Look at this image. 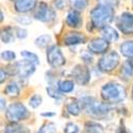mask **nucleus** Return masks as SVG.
Listing matches in <instances>:
<instances>
[{"mask_svg":"<svg viewBox=\"0 0 133 133\" xmlns=\"http://www.w3.org/2000/svg\"><path fill=\"white\" fill-rule=\"evenodd\" d=\"M114 8L103 3H99L94 9H92L90 12L91 25L94 28L100 30L112 23L114 20Z\"/></svg>","mask_w":133,"mask_h":133,"instance_id":"obj_1","label":"nucleus"},{"mask_svg":"<svg viewBox=\"0 0 133 133\" xmlns=\"http://www.w3.org/2000/svg\"><path fill=\"white\" fill-rule=\"evenodd\" d=\"M100 95L105 103H119L127 97L126 88L116 82H108L102 85Z\"/></svg>","mask_w":133,"mask_h":133,"instance_id":"obj_2","label":"nucleus"},{"mask_svg":"<svg viewBox=\"0 0 133 133\" xmlns=\"http://www.w3.org/2000/svg\"><path fill=\"white\" fill-rule=\"evenodd\" d=\"M79 102L81 104V108L85 112L95 118H100L104 115H107L110 112V105L109 103L99 102L92 96H84L79 99Z\"/></svg>","mask_w":133,"mask_h":133,"instance_id":"obj_3","label":"nucleus"},{"mask_svg":"<svg viewBox=\"0 0 133 133\" xmlns=\"http://www.w3.org/2000/svg\"><path fill=\"white\" fill-rule=\"evenodd\" d=\"M120 62V55L117 51L111 50L107 53H104L102 57L98 60L97 62V67L98 69L102 72H111L113 71Z\"/></svg>","mask_w":133,"mask_h":133,"instance_id":"obj_4","label":"nucleus"},{"mask_svg":"<svg viewBox=\"0 0 133 133\" xmlns=\"http://www.w3.org/2000/svg\"><path fill=\"white\" fill-rule=\"evenodd\" d=\"M30 116L28 109L19 101L12 102L5 111V117L10 123H18V121L25 120Z\"/></svg>","mask_w":133,"mask_h":133,"instance_id":"obj_5","label":"nucleus"},{"mask_svg":"<svg viewBox=\"0 0 133 133\" xmlns=\"http://www.w3.org/2000/svg\"><path fill=\"white\" fill-rule=\"evenodd\" d=\"M46 59L52 68H61L66 63L65 55L63 54L61 48L57 45H50L46 48Z\"/></svg>","mask_w":133,"mask_h":133,"instance_id":"obj_6","label":"nucleus"},{"mask_svg":"<svg viewBox=\"0 0 133 133\" xmlns=\"http://www.w3.org/2000/svg\"><path fill=\"white\" fill-rule=\"evenodd\" d=\"M12 68L11 74H13L15 76H17L19 79H27L29 77H31L35 71V67L36 65H34L33 63L27 61V60H21L18 62H15L14 65L10 66Z\"/></svg>","mask_w":133,"mask_h":133,"instance_id":"obj_7","label":"nucleus"},{"mask_svg":"<svg viewBox=\"0 0 133 133\" xmlns=\"http://www.w3.org/2000/svg\"><path fill=\"white\" fill-rule=\"evenodd\" d=\"M116 28L125 35H133V14L130 12L121 13L115 19Z\"/></svg>","mask_w":133,"mask_h":133,"instance_id":"obj_8","label":"nucleus"},{"mask_svg":"<svg viewBox=\"0 0 133 133\" xmlns=\"http://www.w3.org/2000/svg\"><path fill=\"white\" fill-rule=\"evenodd\" d=\"M55 11L53 9H51L46 2H39L34 11V19L42 21V23H50L52 21L55 17Z\"/></svg>","mask_w":133,"mask_h":133,"instance_id":"obj_9","label":"nucleus"},{"mask_svg":"<svg viewBox=\"0 0 133 133\" xmlns=\"http://www.w3.org/2000/svg\"><path fill=\"white\" fill-rule=\"evenodd\" d=\"M71 77L74 81L79 85H86L91 80V71L86 65L78 64L71 70Z\"/></svg>","mask_w":133,"mask_h":133,"instance_id":"obj_10","label":"nucleus"},{"mask_svg":"<svg viewBox=\"0 0 133 133\" xmlns=\"http://www.w3.org/2000/svg\"><path fill=\"white\" fill-rule=\"evenodd\" d=\"M110 42L104 37H94L87 44V49L93 54H104L108 52Z\"/></svg>","mask_w":133,"mask_h":133,"instance_id":"obj_11","label":"nucleus"},{"mask_svg":"<svg viewBox=\"0 0 133 133\" xmlns=\"http://www.w3.org/2000/svg\"><path fill=\"white\" fill-rule=\"evenodd\" d=\"M87 42V38L85 36V34L81 32H68L66 33L65 36L63 37V43L65 46L68 47H74V46H78V45H83Z\"/></svg>","mask_w":133,"mask_h":133,"instance_id":"obj_12","label":"nucleus"},{"mask_svg":"<svg viewBox=\"0 0 133 133\" xmlns=\"http://www.w3.org/2000/svg\"><path fill=\"white\" fill-rule=\"evenodd\" d=\"M12 2L14 4V10L17 13L26 14L36 9L38 0H12Z\"/></svg>","mask_w":133,"mask_h":133,"instance_id":"obj_13","label":"nucleus"},{"mask_svg":"<svg viewBox=\"0 0 133 133\" xmlns=\"http://www.w3.org/2000/svg\"><path fill=\"white\" fill-rule=\"evenodd\" d=\"M65 23L69 28L72 29H78L82 26V16L79 11L71 10L67 13L65 18Z\"/></svg>","mask_w":133,"mask_h":133,"instance_id":"obj_14","label":"nucleus"},{"mask_svg":"<svg viewBox=\"0 0 133 133\" xmlns=\"http://www.w3.org/2000/svg\"><path fill=\"white\" fill-rule=\"evenodd\" d=\"M120 77L123 80L129 81L133 78V59H127L120 68Z\"/></svg>","mask_w":133,"mask_h":133,"instance_id":"obj_15","label":"nucleus"},{"mask_svg":"<svg viewBox=\"0 0 133 133\" xmlns=\"http://www.w3.org/2000/svg\"><path fill=\"white\" fill-rule=\"evenodd\" d=\"M101 31H102V37H104L110 43H115L119 39V34L117 30L112 26L110 25L105 26L103 29H101Z\"/></svg>","mask_w":133,"mask_h":133,"instance_id":"obj_16","label":"nucleus"},{"mask_svg":"<svg viewBox=\"0 0 133 133\" xmlns=\"http://www.w3.org/2000/svg\"><path fill=\"white\" fill-rule=\"evenodd\" d=\"M75 81L70 79H63L58 81V88L62 94H68L75 90Z\"/></svg>","mask_w":133,"mask_h":133,"instance_id":"obj_17","label":"nucleus"},{"mask_svg":"<svg viewBox=\"0 0 133 133\" xmlns=\"http://www.w3.org/2000/svg\"><path fill=\"white\" fill-rule=\"evenodd\" d=\"M120 54L127 59H133V41H125L119 46Z\"/></svg>","mask_w":133,"mask_h":133,"instance_id":"obj_18","label":"nucleus"},{"mask_svg":"<svg viewBox=\"0 0 133 133\" xmlns=\"http://www.w3.org/2000/svg\"><path fill=\"white\" fill-rule=\"evenodd\" d=\"M16 33L12 27H5L1 30V42L3 44H11L15 41Z\"/></svg>","mask_w":133,"mask_h":133,"instance_id":"obj_19","label":"nucleus"},{"mask_svg":"<svg viewBox=\"0 0 133 133\" xmlns=\"http://www.w3.org/2000/svg\"><path fill=\"white\" fill-rule=\"evenodd\" d=\"M81 110H82V108H81L79 100H76V99H72V100H70L67 104H66V111L72 116L80 115Z\"/></svg>","mask_w":133,"mask_h":133,"instance_id":"obj_20","label":"nucleus"},{"mask_svg":"<svg viewBox=\"0 0 133 133\" xmlns=\"http://www.w3.org/2000/svg\"><path fill=\"white\" fill-rule=\"evenodd\" d=\"M52 38L49 34H43L39 35L38 37L35 38L34 41V45L39 48V49H44V48H48L50 46V43H51Z\"/></svg>","mask_w":133,"mask_h":133,"instance_id":"obj_21","label":"nucleus"},{"mask_svg":"<svg viewBox=\"0 0 133 133\" xmlns=\"http://www.w3.org/2000/svg\"><path fill=\"white\" fill-rule=\"evenodd\" d=\"M4 93L11 97H18L20 95V87L16 81H11L4 88Z\"/></svg>","mask_w":133,"mask_h":133,"instance_id":"obj_22","label":"nucleus"},{"mask_svg":"<svg viewBox=\"0 0 133 133\" xmlns=\"http://www.w3.org/2000/svg\"><path fill=\"white\" fill-rule=\"evenodd\" d=\"M4 133H29V130L18 123H10L5 127Z\"/></svg>","mask_w":133,"mask_h":133,"instance_id":"obj_23","label":"nucleus"},{"mask_svg":"<svg viewBox=\"0 0 133 133\" xmlns=\"http://www.w3.org/2000/svg\"><path fill=\"white\" fill-rule=\"evenodd\" d=\"M20 55L25 60L33 63L34 65H39V58H38V55L35 54L34 52L29 51V50H23V51H20Z\"/></svg>","mask_w":133,"mask_h":133,"instance_id":"obj_24","label":"nucleus"},{"mask_svg":"<svg viewBox=\"0 0 133 133\" xmlns=\"http://www.w3.org/2000/svg\"><path fill=\"white\" fill-rule=\"evenodd\" d=\"M86 133H103V128L95 121H87L85 124Z\"/></svg>","mask_w":133,"mask_h":133,"instance_id":"obj_25","label":"nucleus"},{"mask_svg":"<svg viewBox=\"0 0 133 133\" xmlns=\"http://www.w3.org/2000/svg\"><path fill=\"white\" fill-rule=\"evenodd\" d=\"M72 10H76V11H84L87 5H88V1L87 0H68Z\"/></svg>","mask_w":133,"mask_h":133,"instance_id":"obj_26","label":"nucleus"},{"mask_svg":"<svg viewBox=\"0 0 133 133\" xmlns=\"http://www.w3.org/2000/svg\"><path fill=\"white\" fill-rule=\"evenodd\" d=\"M46 92L53 99H61L62 98V93L59 91L58 85H48L46 87Z\"/></svg>","mask_w":133,"mask_h":133,"instance_id":"obj_27","label":"nucleus"},{"mask_svg":"<svg viewBox=\"0 0 133 133\" xmlns=\"http://www.w3.org/2000/svg\"><path fill=\"white\" fill-rule=\"evenodd\" d=\"M1 60L4 62H14L16 60V53L12 50H3L1 52Z\"/></svg>","mask_w":133,"mask_h":133,"instance_id":"obj_28","label":"nucleus"},{"mask_svg":"<svg viewBox=\"0 0 133 133\" xmlns=\"http://www.w3.org/2000/svg\"><path fill=\"white\" fill-rule=\"evenodd\" d=\"M43 102V98L41 95H37V94H34L30 99H29V105L33 109H36L38 108Z\"/></svg>","mask_w":133,"mask_h":133,"instance_id":"obj_29","label":"nucleus"},{"mask_svg":"<svg viewBox=\"0 0 133 133\" xmlns=\"http://www.w3.org/2000/svg\"><path fill=\"white\" fill-rule=\"evenodd\" d=\"M79 127L74 123H67L64 128V133H78Z\"/></svg>","mask_w":133,"mask_h":133,"instance_id":"obj_30","label":"nucleus"},{"mask_svg":"<svg viewBox=\"0 0 133 133\" xmlns=\"http://www.w3.org/2000/svg\"><path fill=\"white\" fill-rule=\"evenodd\" d=\"M48 131H50L51 133L55 131V128H54V125L52 123H48V124H45L43 125L39 130L36 132V133H48Z\"/></svg>","mask_w":133,"mask_h":133,"instance_id":"obj_31","label":"nucleus"},{"mask_svg":"<svg viewBox=\"0 0 133 133\" xmlns=\"http://www.w3.org/2000/svg\"><path fill=\"white\" fill-rule=\"evenodd\" d=\"M15 33H16V37L19 39H25L28 36V31L25 28H21V27H16Z\"/></svg>","mask_w":133,"mask_h":133,"instance_id":"obj_32","label":"nucleus"},{"mask_svg":"<svg viewBox=\"0 0 133 133\" xmlns=\"http://www.w3.org/2000/svg\"><path fill=\"white\" fill-rule=\"evenodd\" d=\"M92 54H93V53L90 52V51L83 50V52L81 53V59L83 60L84 63H86V64H91V63H93V60H94Z\"/></svg>","mask_w":133,"mask_h":133,"instance_id":"obj_33","label":"nucleus"},{"mask_svg":"<svg viewBox=\"0 0 133 133\" xmlns=\"http://www.w3.org/2000/svg\"><path fill=\"white\" fill-rule=\"evenodd\" d=\"M16 21L21 26H28L32 23V18L29 16H17Z\"/></svg>","mask_w":133,"mask_h":133,"instance_id":"obj_34","label":"nucleus"},{"mask_svg":"<svg viewBox=\"0 0 133 133\" xmlns=\"http://www.w3.org/2000/svg\"><path fill=\"white\" fill-rule=\"evenodd\" d=\"M67 2H68V0H54L53 4H54V6L57 9L63 10L66 6V4H67Z\"/></svg>","mask_w":133,"mask_h":133,"instance_id":"obj_35","label":"nucleus"},{"mask_svg":"<svg viewBox=\"0 0 133 133\" xmlns=\"http://www.w3.org/2000/svg\"><path fill=\"white\" fill-rule=\"evenodd\" d=\"M0 74H1V83H3L6 80V77L9 76V71L6 70V68H1L0 69Z\"/></svg>","mask_w":133,"mask_h":133,"instance_id":"obj_36","label":"nucleus"},{"mask_svg":"<svg viewBox=\"0 0 133 133\" xmlns=\"http://www.w3.org/2000/svg\"><path fill=\"white\" fill-rule=\"evenodd\" d=\"M41 116H43V117H53V116H55V113L54 112H44V113L41 114Z\"/></svg>","mask_w":133,"mask_h":133,"instance_id":"obj_37","label":"nucleus"},{"mask_svg":"<svg viewBox=\"0 0 133 133\" xmlns=\"http://www.w3.org/2000/svg\"><path fill=\"white\" fill-rule=\"evenodd\" d=\"M116 133H130L128 130H127V128L124 126H121V127H119L118 129H117V131H116Z\"/></svg>","mask_w":133,"mask_h":133,"instance_id":"obj_38","label":"nucleus"},{"mask_svg":"<svg viewBox=\"0 0 133 133\" xmlns=\"http://www.w3.org/2000/svg\"><path fill=\"white\" fill-rule=\"evenodd\" d=\"M5 102H6L5 99H4L3 97H1V112H4V111H6V109H5L6 103H5Z\"/></svg>","mask_w":133,"mask_h":133,"instance_id":"obj_39","label":"nucleus"},{"mask_svg":"<svg viewBox=\"0 0 133 133\" xmlns=\"http://www.w3.org/2000/svg\"><path fill=\"white\" fill-rule=\"evenodd\" d=\"M131 98H132V100H133V86H132V90H131Z\"/></svg>","mask_w":133,"mask_h":133,"instance_id":"obj_40","label":"nucleus"},{"mask_svg":"<svg viewBox=\"0 0 133 133\" xmlns=\"http://www.w3.org/2000/svg\"><path fill=\"white\" fill-rule=\"evenodd\" d=\"M3 20V12H1V21Z\"/></svg>","mask_w":133,"mask_h":133,"instance_id":"obj_41","label":"nucleus"}]
</instances>
